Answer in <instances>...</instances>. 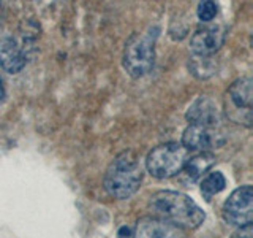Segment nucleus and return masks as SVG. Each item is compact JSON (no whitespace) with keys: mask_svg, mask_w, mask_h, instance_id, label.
<instances>
[{"mask_svg":"<svg viewBox=\"0 0 253 238\" xmlns=\"http://www.w3.org/2000/svg\"><path fill=\"white\" fill-rule=\"evenodd\" d=\"M253 102V79L250 76H242L229 86L225 97V115L229 121L239 125L250 127Z\"/></svg>","mask_w":253,"mask_h":238,"instance_id":"obj_5","label":"nucleus"},{"mask_svg":"<svg viewBox=\"0 0 253 238\" xmlns=\"http://www.w3.org/2000/svg\"><path fill=\"white\" fill-rule=\"evenodd\" d=\"M27 53L18 40L13 37L0 38V67L6 73L16 75L26 67Z\"/></svg>","mask_w":253,"mask_h":238,"instance_id":"obj_9","label":"nucleus"},{"mask_svg":"<svg viewBox=\"0 0 253 238\" xmlns=\"http://www.w3.org/2000/svg\"><path fill=\"white\" fill-rule=\"evenodd\" d=\"M239 230L234 234V237H245V238H250L253 235V230H252V224L247 226H242V227H237Z\"/></svg>","mask_w":253,"mask_h":238,"instance_id":"obj_16","label":"nucleus"},{"mask_svg":"<svg viewBox=\"0 0 253 238\" xmlns=\"http://www.w3.org/2000/svg\"><path fill=\"white\" fill-rule=\"evenodd\" d=\"M225 137L218 127H208L200 124H190L182 135V145L187 151H212L223 146Z\"/></svg>","mask_w":253,"mask_h":238,"instance_id":"obj_7","label":"nucleus"},{"mask_svg":"<svg viewBox=\"0 0 253 238\" xmlns=\"http://www.w3.org/2000/svg\"><path fill=\"white\" fill-rule=\"evenodd\" d=\"M5 95V89H3V83H2V78H0V100L3 99Z\"/></svg>","mask_w":253,"mask_h":238,"instance_id":"obj_18","label":"nucleus"},{"mask_svg":"<svg viewBox=\"0 0 253 238\" xmlns=\"http://www.w3.org/2000/svg\"><path fill=\"white\" fill-rule=\"evenodd\" d=\"M188 151L182 143L169 141L155 146L146 159V169L154 178L166 179L182 172Z\"/></svg>","mask_w":253,"mask_h":238,"instance_id":"obj_4","label":"nucleus"},{"mask_svg":"<svg viewBox=\"0 0 253 238\" xmlns=\"http://www.w3.org/2000/svg\"><path fill=\"white\" fill-rule=\"evenodd\" d=\"M149 208L154 216H158L180 230H195L200 227L206 214L193 198L176 192V190H160L149 200Z\"/></svg>","mask_w":253,"mask_h":238,"instance_id":"obj_1","label":"nucleus"},{"mask_svg":"<svg viewBox=\"0 0 253 238\" xmlns=\"http://www.w3.org/2000/svg\"><path fill=\"white\" fill-rule=\"evenodd\" d=\"M0 3H2V0H0Z\"/></svg>","mask_w":253,"mask_h":238,"instance_id":"obj_19","label":"nucleus"},{"mask_svg":"<svg viewBox=\"0 0 253 238\" xmlns=\"http://www.w3.org/2000/svg\"><path fill=\"white\" fill-rule=\"evenodd\" d=\"M119 235H128V237H133L134 235V230H131V229H128V227H122L121 230H119Z\"/></svg>","mask_w":253,"mask_h":238,"instance_id":"obj_17","label":"nucleus"},{"mask_svg":"<svg viewBox=\"0 0 253 238\" xmlns=\"http://www.w3.org/2000/svg\"><path fill=\"white\" fill-rule=\"evenodd\" d=\"M213 162H215V156L211 151H200L196 156L187 159L182 170L185 172L188 179L198 181L213 165Z\"/></svg>","mask_w":253,"mask_h":238,"instance_id":"obj_12","label":"nucleus"},{"mask_svg":"<svg viewBox=\"0 0 253 238\" xmlns=\"http://www.w3.org/2000/svg\"><path fill=\"white\" fill-rule=\"evenodd\" d=\"M223 218L228 224L242 227L253 221V189L245 184L237 187L223 205Z\"/></svg>","mask_w":253,"mask_h":238,"instance_id":"obj_6","label":"nucleus"},{"mask_svg":"<svg viewBox=\"0 0 253 238\" xmlns=\"http://www.w3.org/2000/svg\"><path fill=\"white\" fill-rule=\"evenodd\" d=\"M134 235L136 237H154V238L180 237L182 230L158 216H146L138 221L136 227H134Z\"/></svg>","mask_w":253,"mask_h":238,"instance_id":"obj_11","label":"nucleus"},{"mask_svg":"<svg viewBox=\"0 0 253 238\" xmlns=\"http://www.w3.org/2000/svg\"><path fill=\"white\" fill-rule=\"evenodd\" d=\"M158 37L157 27L146 32H136L126 40L122 56V65L131 78L146 76L155 62V43Z\"/></svg>","mask_w":253,"mask_h":238,"instance_id":"obj_3","label":"nucleus"},{"mask_svg":"<svg viewBox=\"0 0 253 238\" xmlns=\"http://www.w3.org/2000/svg\"><path fill=\"white\" fill-rule=\"evenodd\" d=\"M226 187V178L221 172H211L201 179V194L206 200H211L213 195L220 194Z\"/></svg>","mask_w":253,"mask_h":238,"instance_id":"obj_13","label":"nucleus"},{"mask_svg":"<svg viewBox=\"0 0 253 238\" xmlns=\"http://www.w3.org/2000/svg\"><path fill=\"white\" fill-rule=\"evenodd\" d=\"M217 11H218V8H217L215 0H200L196 14H198V19L201 22H211L217 16Z\"/></svg>","mask_w":253,"mask_h":238,"instance_id":"obj_15","label":"nucleus"},{"mask_svg":"<svg viewBox=\"0 0 253 238\" xmlns=\"http://www.w3.org/2000/svg\"><path fill=\"white\" fill-rule=\"evenodd\" d=\"M187 121L190 124H200L208 127H218L221 122V113L213 102L208 95L198 97L187 110Z\"/></svg>","mask_w":253,"mask_h":238,"instance_id":"obj_10","label":"nucleus"},{"mask_svg":"<svg viewBox=\"0 0 253 238\" xmlns=\"http://www.w3.org/2000/svg\"><path fill=\"white\" fill-rule=\"evenodd\" d=\"M142 175L144 173L138 157L130 151H125L109 164L103 178V187L108 195L125 200L136 194V190L141 187Z\"/></svg>","mask_w":253,"mask_h":238,"instance_id":"obj_2","label":"nucleus"},{"mask_svg":"<svg viewBox=\"0 0 253 238\" xmlns=\"http://www.w3.org/2000/svg\"><path fill=\"white\" fill-rule=\"evenodd\" d=\"M225 38L226 32L223 27H201L195 32L192 40H190V50L196 56H212L223 46Z\"/></svg>","mask_w":253,"mask_h":238,"instance_id":"obj_8","label":"nucleus"},{"mask_svg":"<svg viewBox=\"0 0 253 238\" xmlns=\"http://www.w3.org/2000/svg\"><path fill=\"white\" fill-rule=\"evenodd\" d=\"M190 71L198 76V78H209L215 73V63H213L212 56H196L193 54V58L188 62Z\"/></svg>","mask_w":253,"mask_h":238,"instance_id":"obj_14","label":"nucleus"}]
</instances>
